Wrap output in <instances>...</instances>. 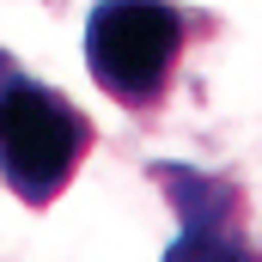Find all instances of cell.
<instances>
[{"label":"cell","mask_w":262,"mask_h":262,"mask_svg":"<svg viewBox=\"0 0 262 262\" xmlns=\"http://www.w3.org/2000/svg\"><path fill=\"white\" fill-rule=\"evenodd\" d=\"M92 116L67 92L43 85L18 55L0 49V189H12L25 207H55L92 159Z\"/></svg>","instance_id":"1"},{"label":"cell","mask_w":262,"mask_h":262,"mask_svg":"<svg viewBox=\"0 0 262 262\" xmlns=\"http://www.w3.org/2000/svg\"><path fill=\"white\" fill-rule=\"evenodd\" d=\"M207 31V12L177 0H98L85 18V67L92 85L134 116H152L171 98V79Z\"/></svg>","instance_id":"2"},{"label":"cell","mask_w":262,"mask_h":262,"mask_svg":"<svg viewBox=\"0 0 262 262\" xmlns=\"http://www.w3.org/2000/svg\"><path fill=\"white\" fill-rule=\"evenodd\" d=\"M146 177L177 213V244L159 262H262V250L250 244V201L226 171L159 159L146 165Z\"/></svg>","instance_id":"3"}]
</instances>
